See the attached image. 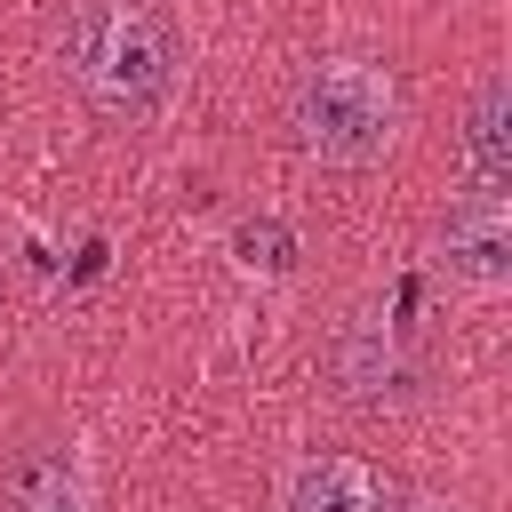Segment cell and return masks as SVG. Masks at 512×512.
I'll return each mask as SVG.
<instances>
[{"label": "cell", "instance_id": "3", "mask_svg": "<svg viewBox=\"0 0 512 512\" xmlns=\"http://www.w3.org/2000/svg\"><path fill=\"white\" fill-rule=\"evenodd\" d=\"M336 384L360 400V408H400V400H416L424 392V360L408 352V336H400V320H384V312H352L344 328H336Z\"/></svg>", "mask_w": 512, "mask_h": 512}, {"label": "cell", "instance_id": "1", "mask_svg": "<svg viewBox=\"0 0 512 512\" xmlns=\"http://www.w3.org/2000/svg\"><path fill=\"white\" fill-rule=\"evenodd\" d=\"M64 64L88 88V104L104 120H160L176 104V32L152 0H80L64 24Z\"/></svg>", "mask_w": 512, "mask_h": 512}, {"label": "cell", "instance_id": "7", "mask_svg": "<svg viewBox=\"0 0 512 512\" xmlns=\"http://www.w3.org/2000/svg\"><path fill=\"white\" fill-rule=\"evenodd\" d=\"M8 496L16 512H80V464L64 448H32L8 464Z\"/></svg>", "mask_w": 512, "mask_h": 512}, {"label": "cell", "instance_id": "9", "mask_svg": "<svg viewBox=\"0 0 512 512\" xmlns=\"http://www.w3.org/2000/svg\"><path fill=\"white\" fill-rule=\"evenodd\" d=\"M384 512H456V504H440V496H384Z\"/></svg>", "mask_w": 512, "mask_h": 512}, {"label": "cell", "instance_id": "4", "mask_svg": "<svg viewBox=\"0 0 512 512\" xmlns=\"http://www.w3.org/2000/svg\"><path fill=\"white\" fill-rule=\"evenodd\" d=\"M440 264H448V280H464V288H504V280H512V200H504V184H464V192L448 200Z\"/></svg>", "mask_w": 512, "mask_h": 512}, {"label": "cell", "instance_id": "5", "mask_svg": "<svg viewBox=\"0 0 512 512\" xmlns=\"http://www.w3.org/2000/svg\"><path fill=\"white\" fill-rule=\"evenodd\" d=\"M280 512H384V480L352 456H304L280 480Z\"/></svg>", "mask_w": 512, "mask_h": 512}, {"label": "cell", "instance_id": "8", "mask_svg": "<svg viewBox=\"0 0 512 512\" xmlns=\"http://www.w3.org/2000/svg\"><path fill=\"white\" fill-rule=\"evenodd\" d=\"M232 256H240V272H264V280H280V272H296V224L288 216H240L232 224Z\"/></svg>", "mask_w": 512, "mask_h": 512}, {"label": "cell", "instance_id": "6", "mask_svg": "<svg viewBox=\"0 0 512 512\" xmlns=\"http://www.w3.org/2000/svg\"><path fill=\"white\" fill-rule=\"evenodd\" d=\"M464 160H472V184H512V88H504V72H488L472 88Z\"/></svg>", "mask_w": 512, "mask_h": 512}, {"label": "cell", "instance_id": "2", "mask_svg": "<svg viewBox=\"0 0 512 512\" xmlns=\"http://www.w3.org/2000/svg\"><path fill=\"white\" fill-rule=\"evenodd\" d=\"M392 128H400L392 72H376L360 56H328V64L304 72V88H296V144L320 168H368V160H384Z\"/></svg>", "mask_w": 512, "mask_h": 512}]
</instances>
